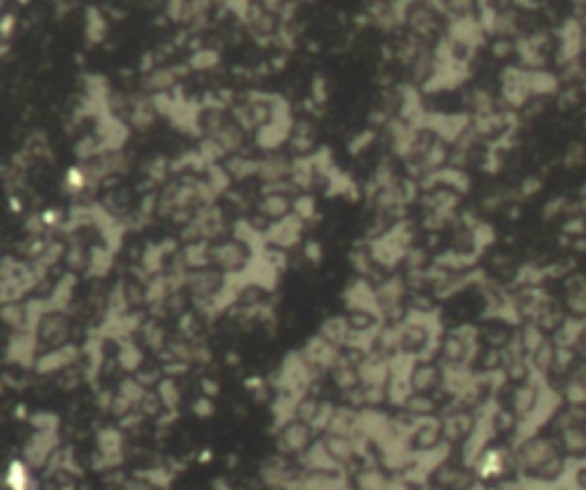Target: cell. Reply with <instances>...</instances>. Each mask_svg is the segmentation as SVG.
<instances>
[{
  "instance_id": "3957f363",
  "label": "cell",
  "mask_w": 586,
  "mask_h": 490,
  "mask_svg": "<svg viewBox=\"0 0 586 490\" xmlns=\"http://www.w3.org/2000/svg\"><path fill=\"white\" fill-rule=\"evenodd\" d=\"M582 53H586V28H584V37H582Z\"/></svg>"
},
{
  "instance_id": "6da1fadb",
  "label": "cell",
  "mask_w": 586,
  "mask_h": 490,
  "mask_svg": "<svg viewBox=\"0 0 586 490\" xmlns=\"http://www.w3.org/2000/svg\"><path fill=\"white\" fill-rule=\"evenodd\" d=\"M568 309L573 312L577 318L586 321V278L584 275H575L568 280Z\"/></svg>"
},
{
  "instance_id": "7a4b0ae2",
  "label": "cell",
  "mask_w": 586,
  "mask_h": 490,
  "mask_svg": "<svg viewBox=\"0 0 586 490\" xmlns=\"http://www.w3.org/2000/svg\"><path fill=\"white\" fill-rule=\"evenodd\" d=\"M307 438H310V433H307L305 426H291V429L287 431V436H284V440H287V445L291 447V449H300V447L307 445Z\"/></svg>"
}]
</instances>
